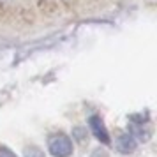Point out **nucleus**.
Segmentation results:
<instances>
[{"mask_svg": "<svg viewBox=\"0 0 157 157\" xmlns=\"http://www.w3.org/2000/svg\"><path fill=\"white\" fill-rule=\"evenodd\" d=\"M48 148L53 157H69L72 155V141L71 138L64 132L53 134L48 140Z\"/></svg>", "mask_w": 157, "mask_h": 157, "instance_id": "f257e3e1", "label": "nucleus"}, {"mask_svg": "<svg viewBox=\"0 0 157 157\" xmlns=\"http://www.w3.org/2000/svg\"><path fill=\"white\" fill-rule=\"evenodd\" d=\"M88 125L92 129L94 136H95L101 143L109 145V134H108L106 127H104V122H102V118H101L99 115H92V117L88 118Z\"/></svg>", "mask_w": 157, "mask_h": 157, "instance_id": "f03ea898", "label": "nucleus"}, {"mask_svg": "<svg viewBox=\"0 0 157 157\" xmlns=\"http://www.w3.org/2000/svg\"><path fill=\"white\" fill-rule=\"evenodd\" d=\"M138 147V143H136V138L132 134H120L118 136V140H117V150L120 152V154H132Z\"/></svg>", "mask_w": 157, "mask_h": 157, "instance_id": "7ed1b4c3", "label": "nucleus"}, {"mask_svg": "<svg viewBox=\"0 0 157 157\" xmlns=\"http://www.w3.org/2000/svg\"><path fill=\"white\" fill-rule=\"evenodd\" d=\"M25 157H44V152L37 147H27L25 148Z\"/></svg>", "mask_w": 157, "mask_h": 157, "instance_id": "20e7f679", "label": "nucleus"}, {"mask_svg": "<svg viewBox=\"0 0 157 157\" xmlns=\"http://www.w3.org/2000/svg\"><path fill=\"white\" fill-rule=\"evenodd\" d=\"M0 157H16V155L9 148H6V147H0Z\"/></svg>", "mask_w": 157, "mask_h": 157, "instance_id": "39448f33", "label": "nucleus"}]
</instances>
